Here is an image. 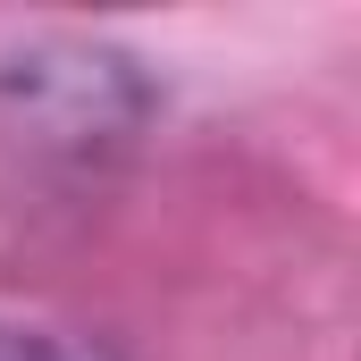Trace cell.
<instances>
[{"label": "cell", "mask_w": 361, "mask_h": 361, "mask_svg": "<svg viewBox=\"0 0 361 361\" xmlns=\"http://www.w3.org/2000/svg\"><path fill=\"white\" fill-rule=\"evenodd\" d=\"M0 85L17 92V109L34 118V126H51V135H68V143H101V135H126L135 118H143V76H135V59H118V51H101V42H42V51H25L17 68H0Z\"/></svg>", "instance_id": "6da1fadb"}, {"label": "cell", "mask_w": 361, "mask_h": 361, "mask_svg": "<svg viewBox=\"0 0 361 361\" xmlns=\"http://www.w3.org/2000/svg\"><path fill=\"white\" fill-rule=\"evenodd\" d=\"M0 361H68L51 336H34V328H0Z\"/></svg>", "instance_id": "7a4b0ae2"}]
</instances>
